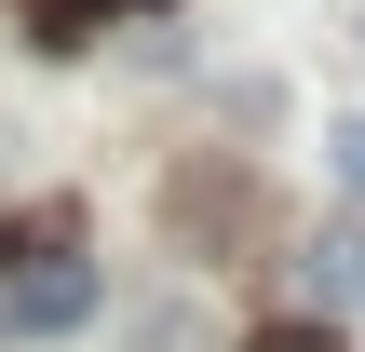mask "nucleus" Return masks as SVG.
I'll list each match as a JSON object with an SVG mask.
<instances>
[{"label": "nucleus", "instance_id": "f257e3e1", "mask_svg": "<svg viewBox=\"0 0 365 352\" xmlns=\"http://www.w3.org/2000/svg\"><path fill=\"white\" fill-rule=\"evenodd\" d=\"M95 312V258H68V217H27L14 231V271H0V326L14 339H54Z\"/></svg>", "mask_w": 365, "mask_h": 352}, {"label": "nucleus", "instance_id": "f03ea898", "mask_svg": "<svg viewBox=\"0 0 365 352\" xmlns=\"http://www.w3.org/2000/svg\"><path fill=\"white\" fill-rule=\"evenodd\" d=\"M298 285H312L325 312H365V231H325V244L298 258Z\"/></svg>", "mask_w": 365, "mask_h": 352}, {"label": "nucleus", "instance_id": "7ed1b4c3", "mask_svg": "<svg viewBox=\"0 0 365 352\" xmlns=\"http://www.w3.org/2000/svg\"><path fill=\"white\" fill-rule=\"evenodd\" d=\"M108 14H149V0H27V27H41L54 54H68V41H95Z\"/></svg>", "mask_w": 365, "mask_h": 352}, {"label": "nucleus", "instance_id": "20e7f679", "mask_svg": "<svg viewBox=\"0 0 365 352\" xmlns=\"http://www.w3.org/2000/svg\"><path fill=\"white\" fill-rule=\"evenodd\" d=\"M325 176L365 203V109H339V122H325Z\"/></svg>", "mask_w": 365, "mask_h": 352}, {"label": "nucleus", "instance_id": "39448f33", "mask_svg": "<svg viewBox=\"0 0 365 352\" xmlns=\"http://www.w3.org/2000/svg\"><path fill=\"white\" fill-rule=\"evenodd\" d=\"M257 352H339V326H271Z\"/></svg>", "mask_w": 365, "mask_h": 352}]
</instances>
